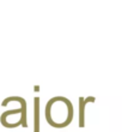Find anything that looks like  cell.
Masks as SVG:
<instances>
[{
  "label": "cell",
  "mask_w": 122,
  "mask_h": 132,
  "mask_svg": "<svg viewBox=\"0 0 122 132\" xmlns=\"http://www.w3.org/2000/svg\"><path fill=\"white\" fill-rule=\"evenodd\" d=\"M47 118L54 126H63L72 118V104L63 97H55L49 101L45 108Z\"/></svg>",
  "instance_id": "cell-1"
}]
</instances>
